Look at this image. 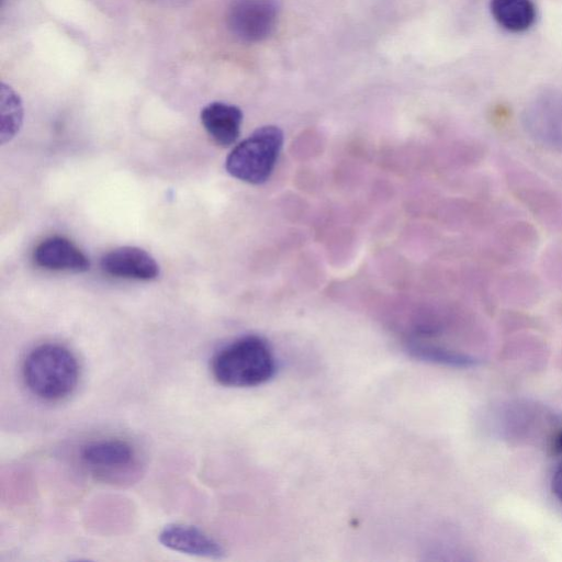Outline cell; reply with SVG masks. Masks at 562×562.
I'll list each match as a JSON object with an SVG mask.
<instances>
[{
    "mask_svg": "<svg viewBox=\"0 0 562 562\" xmlns=\"http://www.w3.org/2000/svg\"><path fill=\"white\" fill-rule=\"evenodd\" d=\"M552 491L562 503V461L557 465L552 476Z\"/></svg>",
    "mask_w": 562,
    "mask_h": 562,
    "instance_id": "14",
    "label": "cell"
},
{
    "mask_svg": "<svg viewBox=\"0 0 562 562\" xmlns=\"http://www.w3.org/2000/svg\"><path fill=\"white\" fill-rule=\"evenodd\" d=\"M100 265L105 273L117 278L153 280L159 276L155 258L134 246H123L106 252Z\"/></svg>",
    "mask_w": 562,
    "mask_h": 562,
    "instance_id": "6",
    "label": "cell"
},
{
    "mask_svg": "<svg viewBox=\"0 0 562 562\" xmlns=\"http://www.w3.org/2000/svg\"><path fill=\"white\" fill-rule=\"evenodd\" d=\"M408 349L412 357L441 366L453 368H472L480 363V361L472 356L441 347L414 344L409 346Z\"/></svg>",
    "mask_w": 562,
    "mask_h": 562,
    "instance_id": "13",
    "label": "cell"
},
{
    "mask_svg": "<svg viewBox=\"0 0 562 562\" xmlns=\"http://www.w3.org/2000/svg\"><path fill=\"white\" fill-rule=\"evenodd\" d=\"M551 451L555 456H562V430L559 431L552 439Z\"/></svg>",
    "mask_w": 562,
    "mask_h": 562,
    "instance_id": "15",
    "label": "cell"
},
{
    "mask_svg": "<svg viewBox=\"0 0 562 562\" xmlns=\"http://www.w3.org/2000/svg\"><path fill=\"white\" fill-rule=\"evenodd\" d=\"M214 379L233 387H249L268 382L277 364L269 344L261 337L248 335L223 347L212 359Z\"/></svg>",
    "mask_w": 562,
    "mask_h": 562,
    "instance_id": "1",
    "label": "cell"
},
{
    "mask_svg": "<svg viewBox=\"0 0 562 562\" xmlns=\"http://www.w3.org/2000/svg\"><path fill=\"white\" fill-rule=\"evenodd\" d=\"M490 10L498 25L514 33L530 29L537 16L531 0H491Z\"/></svg>",
    "mask_w": 562,
    "mask_h": 562,
    "instance_id": "11",
    "label": "cell"
},
{
    "mask_svg": "<svg viewBox=\"0 0 562 562\" xmlns=\"http://www.w3.org/2000/svg\"><path fill=\"white\" fill-rule=\"evenodd\" d=\"M22 374L27 389L45 401L67 397L76 389L79 367L74 353L57 344L35 347L25 357Z\"/></svg>",
    "mask_w": 562,
    "mask_h": 562,
    "instance_id": "2",
    "label": "cell"
},
{
    "mask_svg": "<svg viewBox=\"0 0 562 562\" xmlns=\"http://www.w3.org/2000/svg\"><path fill=\"white\" fill-rule=\"evenodd\" d=\"M80 458L93 468H122L133 461L134 449L125 440L100 439L86 443L80 450Z\"/></svg>",
    "mask_w": 562,
    "mask_h": 562,
    "instance_id": "10",
    "label": "cell"
},
{
    "mask_svg": "<svg viewBox=\"0 0 562 562\" xmlns=\"http://www.w3.org/2000/svg\"><path fill=\"white\" fill-rule=\"evenodd\" d=\"M158 539L164 547L181 553L212 559H220L224 555L223 547L194 526L167 525L159 532Z\"/></svg>",
    "mask_w": 562,
    "mask_h": 562,
    "instance_id": "7",
    "label": "cell"
},
{
    "mask_svg": "<svg viewBox=\"0 0 562 562\" xmlns=\"http://www.w3.org/2000/svg\"><path fill=\"white\" fill-rule=\"evenodd\" d=\"M278 0H232L226 14L231 33L244 43L266 40L279 16Z\"/></svg>",
    "mask_w": 562,
    "mask_h": 562,
    "instance_id": "5",
    "label": "cell"
},
{
    "mask_svg": "<svg viewBox=\"0 0 562 562\" xmlns=\"http://www.w3.org/2000/svg\"><path fill=\"white\" fill-rule=\"evenodd\" d=\"M526 133L539 146L562 150V89L537 94L522 115Z\"/></svg>",
    "mask_w": 562,
    "mask_h": 562,
    "instance_id": "4",
    "label": "cell"
},
{
    "mask_svg": "<svg viewBox=\"0 0 562 562\" xmlns=\"http://www.w3.org/2000/svg\"><path fill=\"white\" fill-rule=\"evenodd\" d=\"M282 144L283 133L278 126H261L232 149L226 170L244 182L263 183L274 169Z\"/></svg>",
    "mask_w": 562,
    "mask_h": 562,
    "instance_id": "3",
    "label": "cell"
},
{
    "mask_svg": "<svg viewBox=\"0 0 562 562\" xmlns=\"http://www.w3.org/2000/svg\"><path fill=\"white\" fill-rule=\"evenodd\" d=\"M201 122L217 145L227 147L239 136L243 112L236 105L215 101L202 109Z\"/></svg>",
    "mask_w": 562,
    "mask_h": 562,
    "instance_id": "9",
    "label": "cell"
},
{
    "mask_svg": "<svg viewBox=\"0 0 562 562\" xmlns=\"http://www.w3.org/2000/svg\"><path fill=\"white\" fill-rule=\"evenodd\" d=\"M33 259L37 266L49 270L85 272L90 267L87 256L70 240L59 236L38 244Z\"/></svg>",
    "mask_w": 562,
    "mask_h": 562,
    "instance_id": "8",
    "label": "cell"
},
{
    "mask_svg": "<svg viewBox=\"0 0 562 562\" xmlns=\"http://www.w3.org/2000/svg\"><path fill=\"white\" fill-rule=\"evenodd\" d=\"M1 143L12 139L19 132L23 120V106L20 95L7 83L1 82Z\"/></svg>",
    "mask_w": 562,
    "mask_h": 562,
    "instance_id": "12",
    "label": "cell"
}]
</instances>
